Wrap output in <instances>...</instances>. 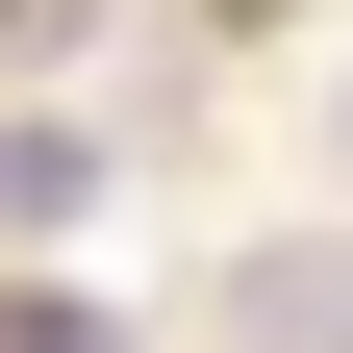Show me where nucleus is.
Masks as SVG:
<instances>
[{
    "mask_svg": "<svg viewBox=\"0 0 353 353\" xmlns=\"http://www.w3.org/2000/svg\"><path fill=\"white\" fill-rule=\"evenodd\" d=\"M228 353H353V228H278V252H228Z\"/></svg>",
    "mask_w": 353,
    "mask_h": 353,
    "instance_id": "nucleus-1",
    "label": "nucleus"
},
{
    "mask_svg": "<svg viewBox=\"0 0 353 353\" xmlns=\"http://www.w3.org/2000/svg\"><path fill=\"white\" fill-rule=\"evenodd\" d=\"M76 202H101V126L26 101V126H0V228H76Z\"/></svg>",
    "mask_w": 353,
    "mask_h": 353,
    "instance_id": "nucleus-2",
    "label": "nucleus"
}]
</instances>
